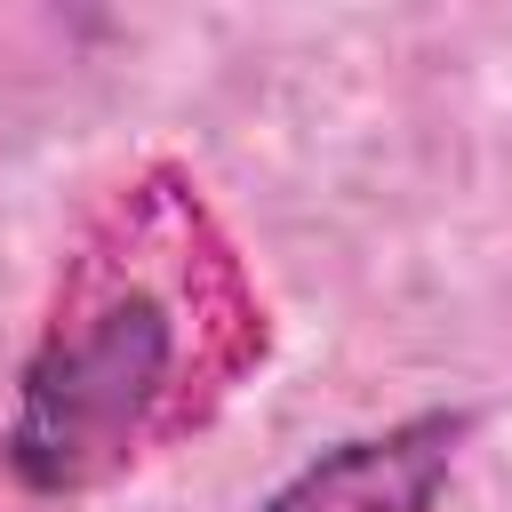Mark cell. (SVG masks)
Instances as JSON below:
<instances>
[{
	"instance_id": "6da1fadb",
	"label": "cell",
	"mask_w": 512,
	"mask_h": 512,
	"mask_svg": "<svg viewBox=\"0 0 512 512\" xmlns=\"http://www.w3.org/2000/svg\"><path fill=\"white\" fill-rule=\"evenodd\" d=\"M264 368V304L184 168L120 184L56 272L40 344L16 368L0 464L32 496H88L200 432Z\"/></svg>"
},
{
	"instance_id": "7a4b0ae2",
	"label": "cell",
	"mask_w": 512,
	"mask_h": 512,
	"mask_svg": "<svg viewBox=\"0 0 512 512\" xmlns=\"http://www.w3.org/2000/svg\"><path fill=\"white\" fill-rule=\"evenodd\" d=\"M472 432H480V408H416L384 432H352L304 456L256 512H432Z\"/></svg>"
}]
</instances>
